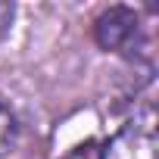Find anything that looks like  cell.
I'll return each instance as SVG.
<instances>
[{"label":"cell","instance_id":"3","mask_svg":"<svg viewBox=\"0 0 159 159\" xmlns=\"http://www.w3.org/2000/svg\"><path fill=\"white\" fill-rule=\"evenodd\" d=\"M16 137H19V122H16V112L10 109V103L0 94V156H7L13 147H16Z\"/></svg>","mask_w":159,"mask_h":159},{"label":"cell","instance_id":"4","mask_svg":"<svg viewBox=\"0 0 159 159\" xmlns=\"http://www.w3.org/2000/svg\"><path fill=\"white\" fill-rule=\"evenodd\" d=\"M66 159H103V150L97 140H84V143H78Z\"/></svg>","mask_w":159,"mask_h":159},{"label":"cell","instance_id":"2","mask_svg":"<svg viewBox=\"0 0 159 159\" xmlns=\"http://www.w3.org/2000/svg\"><path fill=\"white\" fill-rule=\"evenodd\" d=\"M103 159H156V134H153V112L143 122H131L106 150Z\"/></svg>","mask_w":159,"mask_h":159},{"label":"cell","instance_id":"5","mask_svg":"<svg viewBox=\"0 0 159 159\" xmlns=\"http://www.w3.org/2000/svg\"><path fill=\"white\" fill-rule=\"evenodd\" d=\"M13 3H0V38L7 34V28H10V22H13Z\"/></svg>","mask_w":159,"mask_h":159},{"label":"cell","instance_id":"1","mask_svg":"<svg viewBox=\"0 0 159 159\" xmlns=\"http://www.w3.org/2000/svg\"><path fill=\"white\" fill-rule=\"evenodd\" d=\"M94 38L103 50L134 56L143 47V25L140 16L131 7H109L97 22H94Z\"/></svg>","mask_w":159,"mask_h":159}]
</instances>
